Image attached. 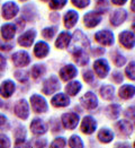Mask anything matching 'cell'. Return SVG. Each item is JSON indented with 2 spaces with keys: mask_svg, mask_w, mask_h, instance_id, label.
<instances>
[{
  "mask_svg": "<svg viewBox=\"0 0 135 148\" xmlns=\"http://www.w3.org/2000/svg\"><path fill=\"white\" fill-rule=\"evenodd\" d=\"M31 105L32 109L35 113H45L47 111V102L45 101V99L41 95L34 94L31 97Z\"/></svg>",
  "mask_w": 135,
  "mask_h": 148,
  "instance_id": "obj_1",
  "label": "cell"
},
{
  "mask_svg": "<svg viewBox=\"0 0 135 148\" xmlns=\"http://www.w3.org/2000/svg\"><path fill=\"white\" fill-rule=\"evenodd\" d=\"M95 40L96 42L99 44H102V45H113L114 44V34L113 32H111L109 29H102V31H99L95 34Z\"/></svg>",
  "mask_w": 135,
  "mask_h": 148,
  "instance_id": "obj_2",
  "label": "cell"
},
{
  "mask_svg": "<svg viewBox=\"0 0 135 148\" xmlns=\"http://www.w3.org/2000/svg\"><path fill=\"white\" fill-rule=\"evenodd\" d=\"M59 89H60V83L55 76H52L49 79H46L42 86V92L45 95H52L53 93H55Z\"/></svg>",
  "mask_w": 135,
  "mask_h": 148,
  "instance_id": "obj_3",
  "label": "cell"
},
{
  "mask_svg": "<svg viewBox=\"0 0 135 148\" xmlns=\"http://www.w3.org/2000/svg\"><path fill=\"white\" fill-rule=\"evenodd\" d=\"M12 63L18 67V68H23L29 64L31 62V57L26 51H18L16 53H14L12 57Z\"/></svg>",
  "mask_w": 135,
  "mask_h": 148,
  "instance_id": "obj_4",
  "label": "cell"
},
{
  "mask_svg": "<svg viewBox=\"0 0 135 148\" xmlns=\"http://www.w3.org/2000/svg\"><path fill=\"white\" fill-rule=\"evenodd\" d=\"M14 111H15V114H16L19 119L27 120V118H28V115H29V106H28L27 101L24 99H19V101L15 104Z\"/></svg>",
  "mask_w": 135,
  "mask_h": 148,
  "instance_id": "obj_5",
  "label": "cell"
},
{
  "mask_svg": "<svg viewBox=\"0 0 135 148\" xmlns=\"http://www.w3.org/2000/svg\"><path fill=\"white\" fill-rule=\"evenodd\" d=\"M81 104L83 105V108L87 110H95L98 106V99L96 96L95 93L92 92H88L86 93L81 99H80Z\"/></svg>",
  "mask_w": 135,
  "mask_h": 148,
  "instance_id": "obj_6",
  "label": "cell"
},
{
  "mask_svg": "<svg viewBox=\"0 0 135 148\" xmlns=\"http://www.w3.org/2000/svg\"><path fill=\"white\" fill-rule=\"evenodd\" d=\"M61 120H62V124H63L66 129L72 130V129H74V128L78 125L80 118H79V115H78L77 113L69 112V113H64V114L62 115Z\"/></svg>",
  "mask_w": 135,
  "mask_h": 148,
  "instance_id": "obj_7",
  "label": "cell"
},
{
  "mask_svg": "<svg viewBox=\"0 0 135 148\" xmlns=\"http://www.w3.org/2000/svg\"><path fill=\"white\" fill-rule=\"evenodd\" d=\"M94 69L96 71V74L98 76L99 78H105L107 77V75L109 73L111 68H109V64L107 60L105 59H98L96 60L95 63H94Z\"/></svg>",
  "mask_w": 135,
  "mask_h": 148,
  "instance_id": "obj_8",
  "label": "cell"
},
{
  "mask_svg": "<svg viewBox=\"0 0 135 148\" xmlns=\"http://www.w3.org/2000/svg\"><path fill=\"white\" fill-rule=\"evenodd\" d=\"M19 12V7L17 6V3L8 1L2 6V16L5 19H12L14 18Z\"/></svg>",
  "mask_w": 135,
  "mask_h": 148,
  "instance_id": "obj_9",
  "label": "cell"
},
{
  "mask_svg": "<svg viewBox=\"0 0 135 148\" xmlns=\"http://www.w3.org/2000/svg\"><path fill=\"white\" fill-rule=\"evenodd\" d=\"M96 128H97V122L91 115H86L82 119V122H81V131L82 132H85L87 135H91L95 132Z\"/></svg>",
  "mask_w": 135,
  "mask_h": 148,
  "instance_id": "obj_10",
  "label": "cell"
},
{
  "mask_svg": "<svg viewBox=\"0 0 135 148\" xmlns=\"http://www.w3.org/2000/svg\"><path fill=\"white\" fill-rule=\"evenodd\" d=\"M72 56H73L74 61L77 62L79 66H86L89 62V57H88V54H87V52L85 51L83 48L75 47L72 50Z\"/></svg>",
  "mask_w": 135,
  "mask_h": 148,
  "instance_id": "obj_11",
  "label": "cell"
},
{
  "mask_svg": "<svg viewBox=\"0 0 135 148\" xmlns=\"http://www.w3.org/2000/svg\"><path fill=\"white\" fill-rule=\"evenodd\" d=\"M35 37H36V31L28 29L27 32H25L24 34H22L18 37V44L22 47H25V48H29V47H32Z\"/></svg>",
  "mask_w": 135,
  "mask_h": 148,
  "instance_id": "obj_12",
  "label": "cell"
},
{
  "mask_svg": "<svg viewBox=\"0 0 135 148\" xmlns=\"http://www.w3.org/2000/svg\"><path fill=\"white\" fill-rule=\"evenodd\" d=\"M101 18H102L101 15L97 12H89L83 17V23L88 28H92L96 27L101 22Z\"/></svg>",
  "mask_w": 135,
  "mask_h": 148,
  "instance_id": "obj_13",
  "label": "cell"
},
{
  "mask_svg": "<svg viewBox=\"0 0 135 148\" xmlns=\"http://www.w3.org/2000/svg\"><path fill=\"white\" fill-rule=\"evenodd\" d=\"M119 42L126 49H133L135 43V37L133 32L130 31H124L119 34Z\"/></svg>",
  "mask_w": 135,
  "mask_h": 148,
  "instance_id": "obj_14",
  "label": "cell"
},
{
  "mask_svg": "<svg viewBox=\"0 0 135 148\" xmlns=\"http://www.w3.org/2000/svg\"><path fill=\"white\" fill-rule=\"evenodd\" d=\"M115 128L121 134V136H125V137L131 136L133 134V130H134L133 124L131 123V122H128L127 120H121V121H118L117 123L115 124Z\"/></svg>",
  "mask_w": 135,
  "mask_h": 148,
  "instance_id": "obj_15",
  "label": "cell"
},
{
  "mask_svg": "<svg viewBox=\"0 0 135 148\" xmlns=\"http://www.w3.org/2000/svg\"><path fill=\"white\" fill-rule=\"evenodd\" d=\"M78 75V70L73 64H65L60 70V78L64 82L71 80Z\"/></svg>",
  "mask_w": 135,
  "mask_h": 148,
  "instance_id": "obj_16",
  "label": "cell"
},
{
  "mask_svg": "<svg viewBox=\"0 0 135 148\" xmlns=\"http://www.w3.org/2000/svg\"><path fill=\"white\" fill-rule=\"evenodd\" d=\"M126 18H127V12L125 9H122V8H119V9H116V10H114L113 14L111 15V23L114 26H119V25H122L126 21Z\"/></svg>",
  "mask_w": 135,
  "mask_h": 148,
  "instance_id": "obj_17",
  "label": "cell"
},
{
  "mask_svg": "<svg viewBox=\"0 0 135 148\" xmlns=\"http://www.w3.org/2000/svg\"><path fill=\"white\" fill-rule=\"evenodd\" d=\"M31 130L35 136H41V135H44L47 131V125L44 123L43 120L36 118L31 123Z\"/></svg>",
  "mask_w": 135,
  "mask_h": 148,
  "instance_id": "obj_18",
  "label": "cell"
},
{
  "mask_svg": "<svg viewBox=\"0 0 135 148\" xmlns=\"http://www.w3.org/2000/svg\"><path fill=\"white\" fill-rule=\"evenodd\" d=\"M50 52V47L46 42H43V41H39L37 42L34 47V54L35 57L38 59H43L45 58Z\"/></svg>",
  "mask_w": 135,
  "mask_h": 148,
  "instance_id": "obj_19",
  "label": "cell"
},
{
  "mask_svg": "<svg viewBox=\"0 0 135 148\" xmlns=\"http://www.w3.org/2000/svg\"><path fill=\"white\" fill-rule=\"evenodd\" d=\"M15 92V84L12 80H5L0 86V95L5 99H9Z\"/></svg>",
  "mask_w": 135,
  "mask_h": 148,
  "instance_id": "obj_20",
  "label": "cell"
},
{
  "mask_svg": "<svg viewBox=\"0 0 135 148\" xmlns=\"http://www.w3.org/2000/svg\"><path fill=\"white\" fill-rule=\"evenodd\" d=\"M71 40H72V35L69 32H62V33H60V35L58 36V38H56L55 47L58 49H65V48L69 47Z\"/></svg>",
  "mask_w": 135,
  "mask_h": 148,
  "instance_id": "obj_21",
  "label": "cell"
},
{
  "mask_svg": "<svg viewBox=\"0 0 135 148\" xmlns=\"http://www.w3.org/2000/svg\"><path fill=\"white\" fill-rule=\"evenodd\" d=\"M51 104L53 106H55V108H65V106H68L70 104V99L65 94L59 93L51 99Z\"/></svg>",
  "mask_w": 135,
  "mask_h": 148,
  "instance_id": "obj_22",
  "label": "cell"
},
{
  "mask_svg": "<svg viewBox=\"0 0 135 148\" xmlns=\"http://www.w3.org/2000/svg\"><path fill=\"white\" fill-rule=\"evenodd\" d=\"M79 15L74 10H69L64 15V26L66 28H72L74 25L78 23Z\"/></svg>",
  "mask_w": 135,
  "mask_h": 148,
  "instance_id": "obj_23",
  "label": "cell"
},
{
  "mask_svg": "<svg viewBox=\"0 0 135 148\" xmlns=\"http://www.w3.org/2000/svg\"><path fill=\"white\" fill-rule=\"evenodd\" d=\"M16 31H17V28L14 24H5L1 27V35L5 40L9 41V40L14 38Z\"/></svg>",
  "mask_w": 135,
  "mask_h": 148,
  "instance_id": "obj_24",
  "label": "cell"
},
{
  "mask_svg": "<svg viewBox=\"0 0 135 148\" xmlns=\"http://www.w3.org/2000/svg\"><path fill=\"white\" fill-rule=\"evenodd\" d=\"M121 111H122V108H121L118 104H111V105H108V106L105 109L104 112H105L106 116H108L109 119L115 120V119H117V118L119 116Z\"/></svg>",
  "mask_w": 135,
  "mask_h": 148,
  "instance_id": "obj_25",
  "label": "cell"
},
{
  "mask_svg": "<svg viewBox=\"0 0 135 148\" xmlns=\"http://www.w3.org/2000/svg\"><path fill=\"white\" fill-rule=\"evenodd\" d=\"M135 94V88L133 85H123L119 88V96L121 99H130L134 97Z\"/></svg>",
  "mask_w": 135,
  "mask_h": 148,
  "instance_id": "obj_26",
  "label": "cell"
},
{
  "mask_svg": "<svg viewBox=\"0 0 135 148\" xmlns=\"http://www.w3.org/2000/svg\"><path fill=\"white\" fill-rule=\"evenodd\" d=\"M81 83L78 82V80H73V82H70L66 86H65V92L66 94H69L70 96H75L80 90H81Z\"/></svg>",
  "mask_w": 135,
  "mask_h": 148,
  "instance_id": "obj_27",
  "label": "cell"
},
{
  "mask_svg": "<svg viewBox=\"0 0 135 148\" xmlns=\"http://www.w3.org/2000/svg\"><path fill=\"white\" fill-rule=\"evenodd\" d=\"M98 139L101 143H111L114 139V134L108 128H101L98 132Z\"/></svg>",
  "mask_w": 135,
  "mask_h": 148,
  "instance_id": "obj_28",
  "label": "cell"
},
{
  "mask_svg": "<svg viewBox=\"0 0 135 148\" xmlns=\"http://www.w3.org/2000/svg\"><path fill=\"white\" fill-rule=\"evenodd\" d=\"M22 17L28 19L29 22L35 21V18L37 17V12H36V9H35V7L32 6V5L25 6L24 9H23V16H22Z\"/></svg>",
  "mask_w": 135,
  "mask_h": 148,
  "instance_id": "obj_29",
  "label": "cell"
},
{
  "mask_svg": "<svg viewBox=\"0 0 135 148\" xmlns=\"http://www.w3.org/2000/svg\"><path fill=\"white\" fill-rule=\"evenodd\" d=\"M46 73V68L43 63H37L34 64L31 69V76L34 78V79H38L41 77H43L44 74Z\"/></svg>",
  "mask_w": 135,
  "mask_h": 148,
  "instance_id": "obj_30",
  "label": "cell"
},
{
  "mask_svg": "<svg viewBox=\"0 0 135 148\" xmlns=\"http://www.w3.org/2000/svg\"><path fill=\"white\" fill-rule=\"evenodd\" d=\"M100 93V96L105 99H114V95H115V88L111 86V85H105L100 88L99 90Z\"/></svg>",
  "mask_w": 135,
  "mask_h": 148,
  "instance_id": "obj_31",
  "label": "cell"
},
{
  "mask_svg": "<svg viewBox=\"0 0 135 148\" xmlns=\"http://www.w3.org/2000/svg\"><path fill=\"white\" fill-rule=\"evenodd\" d=\"M15 138H16V147L22 146V144H24L25 139H26V130L24 127H18L15 130Z\"/></svg>",
  "mask_w": 135,
  "mask_h": 148,
  "instance_id": "obj_32",
  "label": "cell"
},
{
  "mask_svg": "<svg viewBox=\"0 0 135 148\" xmlns=\"http://www.w3.org/2000/svg\"><path fill=\"white\" fill-rule=\"evenodd\" d=\"M74 41H75V43L81 42L82 45H83V48L89 47V40L87 38L86 35H83V33H82L81 29H77V31L74 32Z\"/></svg>",
  "mask_w": 135,
  "mask_h": 148,
  "instance_id": "obj_33",
  "label": "cell"
},
{
  "mask_svg": "<svg viewBox=\"0 0 135 148\" xmlns=\"http://www.w3.org/2000/svg\"><path fill=\"white\" fill-rule=\"evenodd\" d=\"M109 9V3H108V0H97L96 2V10L98 14L102 15L105 12H108Z\"/></svg>",
  "mask_w": 135,
  "mask_h": 148,
  "instance_id": "obj_34",
  "label": "cell"
},
{
  "mask_svg": "<svg viewBox=\"0 0 135 148\" xmlns=\"http://www.w3.org/2000/svg\"><path fill=\"white\" fill-rule=\"evenodd\" d=\"M111 59L115 63V66H117V67H122L126 62V58L118 52H111Z\"/></svg>",
  "mask_w": 135,
  "mask_h": 148,
  "instance_id": "obj_35",
  "label": "cell"
},
{
  "mask_svg": "<svg viewBox=\"0 0 135 148\" xmlns=\"http://www.w3.org/2000/svg\"><path fill=\"white\" fill-rule=\"evenodd\" d=\"M56 32H58V27L56 26H50V27H46V28H44L42 31V35L46 40H52Z\"/></svg>",
  "mask_w": 135,
  "mask_h": 148,
  "instance_id": "obj_36",
  "label": "cell"
},
{
  "mask_svg": "<svg viewBox=\"0 0 135 148\" xmlns=\"http://www.w3.org/2000/svg\"><path fill=\"white\" fill-rule=\"evenodd\" d=\"M69 146H70V147H73V148L85 147L82 139H81V138H80L79 136H77V135H73V136H71V138L69 139Z\"/></svg>",
  "mask_w": 135,
  "mask_h": 148,
  "instance_id": "obj_37",
  "label": "cell"
},
{
  "mask_svg": "<svg viewBox=\"0 0 135 148\" xmlns=\"http://www.w3.org/2000/svg\"><path fill=\"white\" fill-rule=\"evenodd\" d=\"M68 0H50L51 9H62L66 5Z\"/></svg>",
  "mask_w": 135,
  "mask_h": 148,
  "instance_id": "obj_38",
  "label": "cell"
},
{
  "mask_svg": "<svg viewBox=\"0 0 135 148\" xmlns=\"http://www.w3.org/2000/svg\"><path fill=\"white\" fill-rule=\"evenodd\" d=\"M50 146H51V147H53V148L65 147V146H66V140H65L63 137H58V138H55V139L52 141V144H51Z\"/></svg>",
  "mask_w": 135,
  "mask_h": 148,
  "instance_id": "obj_39",
  "label": "cell"
},
{
  "mask_svg": "<svg viewBox=\"0 0 135 148\" xmlns=\"http://www.w3.org/2000/svg\"><path fill=\"white\" fill-rule=\"evenodd\" d=\"M134 62L132 61L127 67H126V70H125V73H126V76L131 79V80H134L135 79V73H134Z\"/></svg>",
  "mask_w": 135,
  "mask_h": 148,
  "instance_id": "obj_40",
  "label": "cell"
},
{
  "mask_svg": "<svg viewBox=\"0 0 135 148\" xmlns=\"http://www.w3.org/2000/svg\"><path fill=\"white\" fill-rule=\"evenodd\" d=\"M10 139L6 135L0 134V148H8L10 147Z\"/></svg>",
  "mask_w": 135,
  "mask_h": 148,
  "instance_id": "obj_41",
  "label": "cell"
},
{
  "mask_svg": "<svg viewBox=\"0 0 135 148\" xmlns=\"http://www.w3.org/2000/svg\"><path fill=\"white\" fill-rule=\"evenodd\" d=\"M71 1L75 7H78L80 9H83L90 5V0H71Z\"/></svg>",
  "mask_w": 135,
  "mask_h": 148,
  "instance_id": "obj_42",
  "label": "cell"
},
{
  "mask_svg": "<svg viewBox=\"0 0 135 148\" xmlns=\"http://www.w3.org/2000/svg\"><path fill=\"white\" fill-rule=\"evenodd\" d=\"M82 76H83V79L86 80L87 83H89V84H91V83L95 80V75H94V73H92L91 70H87V71H85Z\"/></svg>",
  "mask_w": 135,
  "mask_h": 148,
  "instance_id": "obj_43",
  "label": "cell"
},
{
  "mask_svg": "<svg viewBox=\"0 0 135 148\" xmlns=\"http://www.w3.org/2000/svg\"><path fill=\"white\" fill-rule=\"evenodd\" d=\"M15 77L17 78V80H19L20 83H26L27 82V74L24 73V71H20V70H18V71H16L15 73Z\"/></svg>",
  "mask_w": 135,
  "mask_h": 148,
  "instance_id": "obj_44",
  "label": "cell"
},
{
  "mask_svg": "<svg viewBox=\"0 0 135 148\" xmlns=\"http://www.w3.org/2000/svg\"><path fill=\"white\" fill-rule=\"evenodd\" d=\"M111 78L117 84H119V83L123 82V75H122V73H119V71H114L113 75H111Z\"/></svg>",
  "mask_w": 135,
  "mask_h": 148,
  "instance_id": "obj_45",
  "label": "cell"
},
{
  "mask_svg": "<svg viewBox=\"0 0 135 148\" xmlns=\"http://www.w3.org/2000/svg\"><path fill=\"white\" fill-rule=\"evenodd\" d=\"M15 26H16V28L18 29V31H22L23 28L25 27V18H19V19H17L16 21V24H15Z\"/></svg>",
  "mask_w": 135,
  "mask_h": 148,
  "instance_id": "obj_46",
  "label": "cell"
},
{
  "mask_svg": "<svg viewBox=\"0 0 135 148\" xmlns=\"http://www.w3.org/2000/svg\"><path fill=\"white\" fill-rule=\"evenodd\" d=\"M34 146L35 147H45L46 146V140L45 139H37L34 141Z\"/></svg>",
  "mask_w": 135,
  "mask_h": 148,
  "instance_id": "obj_47",
  "label": "cell"
},
{
  "mask_svg": "<svg viewBox=\"0 0 135 148\" xmlns=\"http://www.w3.org/2000/svg\"><path fill=\"white\" fill-rule=\"evenodd\" d=\"M125 115L127 116V118H132V119H134V106H130L126 112H125Z\"/></svg>",
  "mask_w": 135,
  "mask_h": 148,
  "instance_id": "obj_48",
  "label": "cell"
},
{
  "mask_svg": "<svg viewBox=\"0 0 135 148\" xmlns=\"http://www.w3.org/2000/svg\"><path fill=\"white\" fill-rule=\"evenodd\" d=\"M6 58L2 56V54H0V71H3L5 70V68H6Z\"/></svg>",
  "mask_w": 135,
  "mask_h": 148,
  "instance_id": "obj_49",
  "label": "cell"
},
{
  "mask_svg": "<svg viewBox=\"0 0 135 148\" xmlns=\"http://www.w3.org/2000/svg\"><path fill=\"white\" fill-rule=\"evenodd\" d=\"M104 53H105V49H102V48H95V49H92V54L94 56H101Z\"/></svg>",
  "mask_w": 135,
  "mask_h": 148,
  "instance_id": "obj_50",
  "label": "cell"
},
{
  "mask_svg": "<svg viewBox=\"0 0 135 148\" xmlns=\"http://www.w3.org/2000/svg\"><path fill=\"white\" fill-rule=\"evenodd\" d=\"M7 123V118L3 114H0V129H2Z\"/></svg>",
  "mask_w": 135,
  "mask_h": 148,
  "instance_id": "obj_51",
  "label": "cell"
},
{
  "mask_svg": "<svg viewBox=\"0 0 135 148\" xmlns=\"http://www.w3.org/2000/svg\"><path fill=\"white\" fill-rule=\"evenodd\" d=\"M14 48L12 44H0V50L2 51H10Z\"/></svg>",
  "mask_w": 135,
  "mask_h": 148,
  "instance_id": "obj_52",
  "label": "cell"
},
{
  "mask_svg": "<svg viewBox=\"0 0 135 148\" xmlns=\"http://www.w3.org/2000/svg\"><path fill=\"white\" fill-rule=\"evenodd\" d=\"M50 19H51L52 22H59V19H60V15H59V14H51Z\"/></svg>",
  "mask_w": 135,
  "mask_h": 148,
  "instance_id": "obj_53",
  "label": "cell"
},
{
  "mask_svg": "<svg viewBox=\"0 0 135 148\" xmlns=\"http://www.w3.org/2000/svg\"><path fill=\"white\" fill-rule=\"evenodd\" d=\"M127 0H111V2L116 6H123L124 3H126Z\"/></svg>",
  "mask_w": 135,
  "mask_h": 148,
  "instance_id": "obj_54",
  "label": "cell"
},
{
  "mask_svg": "<svg viewBox=\"0 0 135 148\" xmlns=\"http://www.w3.org/2000/svg\"><path fill=\"white\" fill-rule=\"evenodd\" d=\"M134 0H132V10H133V12H134Z\"/></svg>",
  "mask_w": 135,
  "mask_h": 148,
  "instance_id": "obj_55",
  "label": "cell"
},
{
  "mask_svg": "<svg viewBox=\"0 0 135 148\" xmlns=\"http://www.w3.org/2000/svg\"><path fill=\"white\" fill-rule=\"evenodd\" d=\"M2 105H3V102H2V101H1V99H0V108H1V106H2Z\"/></svg>",
  "mask_w": 135,
  "mask_h": 148,
  "instance_id": "obj_56",
  "label": "cell"
},
{
  "mask_svg": "<svg viewBox=\"0 0 135 148\" xmlns=\"http://www.w3.org/2000/svg\"><path fill=\"white\" fill-rule=\"evenodd\" d=\"M20 1H27V0H20Z\"/></svg>",
  "mask_w": 135,
  "mask_h": 148,
  "instance_id": "obj_57",
  "label": "cell"
},
{
  "mask_svg": "<svg viewBox=\"0 0 135 148\" xmlns=\"http://www.w3.org/2000/svg\"><path fill=\"white\" fill-rule=\"evenodd\" d=\"M42 1H47V0H42Z\"/></svg>",
  "mask_w": 135,
  "mask_h": 148,
  "instance_id": "obj_58",
  "label": "cell"
}]
</instances>
